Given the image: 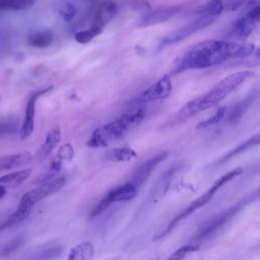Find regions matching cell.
<instances>
[{"mask_svg": "<svg viewBox=\"0 0 260 260\" xmlns=\"http://www.w3.org/2000/svg\"><path fill=\"white\" fill-rule=\"evenodd\" d=\"M87 146L91 148H98V147H105L108 145V141L104 137L101 128H96L93 130L90 138L87 141Z\"/></svg>", "mask_w": 260, "mask_h": 260, "instance_id": "4dcf8cb0", "label": "cell"}, {"mask_svg": "<svg viewBox=\"0 0 260 260\" xmlns=\"http://www.w3.org/2000/svg\"><path fill=\"white\" fill-rule=\"evenodd\" d=\"M31 159L32 155L28 151H22L0 156V173L24 167L28 165L31 161Z\"/></svg>", "mask_w": 260, "mask_h": 260, "instance_id": "9a60e30c", "label": "cell"}, {"mask_svg": "<svg viewBox=\"0 0 260 260\" xmlns=\"http://www.w3.org/2000/svg\"><path fill=\"white\" fill-rule=\"evenodd\" d=\"M110 260H119V258H114V259H110Z\"/></svg>", "mask_w": 260, "mask_h": 260, "instance_id": "d590c367", "label": "cell"}, {"mask_svg": "<svg viewBox=\"0 0 260 260\" xmlns=\"http://www.w3.org/2000/svg\"><path fill=\"white\" fill-rule=\"evenodd\" d=\"M31 210H32V207L27 206L25 203L19 201L16 210L12 214H10L2 224H0V231L13 228L19 224L20 222L24 221L29 216Z\"/></svg>", "mask_w": 260, "mask_h": 260, "instance_id": "d6986e66", "label": "cell"}, {"mask_svg": "<svg viewBox=\"0 0 260 260\" xmlns=\"http://www.w3.org/2000/svg\"><path fill=\"white\" fill-rule=\"evenodd\" d=\"M94 248L90 242H84L72 247L67 255V260H91Z\"/></svg>", "mask_w": 260, "mask_h": 260, "instance_id": "7402d4cb", "label": "cell"}, {"mask_svg": "<svg viewBox=\"0 0 260 260\" xmlns=\"http://www.w3.org/2000/svg\"><path fill=\"white\" fill-rule=\"evenodd\" d=\"M259 198V191L256 190L255 192L247 194L245 197L241 198L231 207L222 210L221 212L217 213L216 215L212 216L204 225L200 229L196 237H194V244L200 245L201 242H204L211 238L214 234H216L222 226H224L229 221H231L243 208L248 206L249 204L253 203Z\"/></svg>", "mask_w": 260, "mask_h": 260, "instance_id": "277c9868", "label": "cell"}, {"mask_svg": "<svg viewBox=\"0 0 260 260\" xmlns=\"http://www.w3.org/2000/svg\"><path fill=\"white\" fill-rule=\"evenodd\" d=\"M181 9H182V6L173 5V6L158 7L153 10H149L141 16L137 25L138 27H145V26L168 21L169 19L174 17L176 14H178L181 11Z\"/></svg>", "mask_w": 260, "mask_h": 260, "instance_id": "30bf717a", "label": "cell"}, {"mask_svg": "<svg viewBox=\"0 0 260 260\" xmlns=\"http://www.w3.org/2000/svg\"><path fill=\"white\" fill-rule=\"evenodd\" d=\"M74 156V148L70 143H66L64 145H62L58 152L57 155L55 156L57 159H59L62 164L63 161H69L73 158Z\"/></svg>", "mask_w": 260, "mask_h": 260, "instance_id": "1f68e13d", "label": "cell"}, {"mask_svg": "<svg viewBox=\"0 0 260 260\" xmlns=\"http://www.w3.org/2000/svg\"><path fill=\"white\" fill-rule=\"evenodd\" d=\"M225 114H226V108L225 107H219L212 116H210L206 120L198 123L196 125V129H203V128H207L209 126H212L214 124H217L219 121H221L224 118Z\"/></svg>", "mask_w": 260, "mask_h": 260, "instance_id": "83f0119b", "label": "cell"}, {"mask_svg": "<svg viewBox=\"0 0 260 260\" xmlns=\"http://www.w3.org/2000/svg\"><path fill=\"white\" fill-rule=\"evenodd\" d=\"M37 0H0V10L20 11L31 8Z\"/></svg>", "mask_w": 260, "mask_h": 260, "instance_id": "d4e9b609", "label": "cell"}, {"mask_svg": "<svg viewBox=\"0 0 260 260\" xmlns=\"http://www.w3.org/2000/svg\"><path fill=\"white\" fill-rule=\"evenodd\" d=\"M6 192H7V189L3 185L0 184V199L6 195Z\"/></svg>", "mask_w": 260, "mask_h": 260, "instance_id": "e575fe53", "label": "cell"}, {"mask_svg": "<svg viewBox=\"0 0 260 260\" xmlns=\"http://www.w3.org/2000/svg\"><path fill=\"white\" fill-rule=\"evenodd\" d=\"M54 42V34L50 29L39 30L30 34L27 38V44L30 47L44 49L52 45Z\"/></svg>", "mask_w": 260, "mask_h": 260, "instance_id": "44dd1931", "label": "cell"}, {"mask_svg": "<svg viewBox=\"0 0 260 260\" xmlns=\"http://www.w3.org/2000/svg\"><path fill=\"white\" fill-rule=\"evenodd\" d=\"M102 32H103V29L91 25V26H90L89 28H87V29L80 30V31L76 32V34L74 35V40H75L78 44H81V45L88 44V43L91 42L96 36L101 35Z\"/></svg>", "mask_w": 260, "mask_h": 260, "instance_id": "484cf974", "label": "cell"}, {"mask_svg": "<svg viewBox=\"0 0 260 260\" xmlns=\"http://www.w3.org/2000/svg\"><path fill=\"white\" fill-rule=\"evenodd\" d=\"M117 12H118V5L115 1L104 0L99 4L96 8L91 25L104 30L105 26L115 17Z\"/></svg>", "mask_w": 260, "mask_h": 260, "instance_id": "5bb4252c", "label": "cell"}, {"mask_svg": "<svg viewBox=\"0 0 260 260\" xmlns=\"http://www.w3.org/2000/svg\"><path fill=\"white\" fill-rule=\"evenodd\" d=\"M259 19H260V7L259 5H256L251 10H249L246 15L240 17L238 20L235 21L233 29L238 36L242 38H246L253 32Z\"/></svg>", "mask_w": 260, "mask_h": 260, "instance_id": "4fadbf2b", "label": "cell"}, {"mask_svg": "<svg viewBox=\"0 0 260 260\" xmlns=\"http://www.w3.org/2000/svg\"><path fill=\"white\" fill-rule=\"evenodd\" d=\"M179 167H180L179 165H174V166H172L169 170H167V172H165V173L162 174L161 178H160L159 181H158V187H157V189L159 190V192H160L161 195L165 194V192L168 190L169 185H170V183L172 182L173 177L175 176L176 172L179 170Z\"/></svg>", "mask_w": 260, "mask_h": 260, "instance_id": "f1b7e54d", "label": "cell"}, {"mask_svg": "<svg viewBox=\"0 0 260 260\" xmlns=\"http://www.w3.org/2000/svg\"><path fill=\"white\" fill-rule=\"evenodd\" d=\"M253 76H255V72L250 70H242L225 76L206 93L185 104L176 115L170 119L169 125L174 126L181 124L199 112L218 105L243 82Z\"/></svg>", "mask_w": 260, "mask_h": 260, "instance_id": "7a4b0ae2", "label": "cell"}, {"mask_svg": "<svg viewBox=\"0 0 260 260\" xmlns=\"http://www.w3.org/2000/svg\"><path fill=\"white\" fill-rule=\"evenodd\" d=\"M137 156L136 151L127 146L115 147L106 152V159L110 161H129Z\"/></svg>", "mask_w": 260, "mask_h": 260, "instance_id": "603a6c76", "label": "cell"}, {"mask_svg": "<svg viewBox=\"0 0 260 260\" xmlns=\"http://www.w3.org/2000/svg\"><path fill=\"white\" fill-rule=\"evenodd\" d=\"M137 194V188L134 187L131 183H125L123 185L117 186L111 189L95 205V207L91 210L88 217L90 219L96 217L106 211L114 202H124L133 199Z\"/></svg>", "mask_w": 260, "mask_h": 260, "instance_id": "8992f818", "label": "cell"}, {"mask_svg": "<svg viewBox=\"0 0 260 260\" xmlns=\"http://www.w3.org/2000/svg\"><path fill=\"white\" fill-rule=\"evenodd\" d=\"M61 136V129L59 127H54L47 133V136L38 151V157L40 161H43L52 153V151L60 142Z\"/></svg>", "mask_w": 260, "mask_h": 260, "instance_id": "2e32d148", "label": "cell"}, {"mask_svg": "<svg viewBox=\"0 0 260 260\" xmlns=\"http://www.w3.org/2000/svg\"><path fill=\"white\" fill-rule=\"evenodd\" d=\"M259 140H260V135L257 133V134H255L254 136H252V137H250L249 139H247L246 141L240 143V144H239L238 146H236L235 148L231 149V150H230L229 152H226L224 155H222V156L217 160V164H223V162L228 161L229 159H231L232 157H234V156H236V155H238V154H240V153L246 151L247 149H249V148H251V147L257 145V144L259 143Z\"/></svg>", "mask_w": 260, "mask_h": 260, "instance_id": "cb8c5ba5", "label": "cell"}, {"mask_svg": "<svg viewBox=\"0 0 260 260\" xmlns=\"http://www.w3.org/2000/svg\"><path fill=\"white\" fill-rule=\"evenodd\" d=\"M224 8L223 0H209L204 7H202L200 13L201 15H208L215 17L220 14Z\"/></svg>", "mask_w": 260, "mask_h": 260, "instance_id": "4316f807", "label": "cell"}, {"mask_svg": "<svg viewBox=\"0 0 260 260\" xmlns=\"http://www.w3.org/2000/svg\"><path fill=\"white\" fill-rule=\"evenodd\" d=\"M65 183H66L65 177H55L51 180L41 183V185H39L38 187L24 193L20 198V200L26 202L27 204L34 207L38 202L42 201L43 199L61 190L65 185Z\"/></svg>", "mask_w": 260, "mask_h": 260, "instance_id": "9c48e42d", "label": "cell"}, {"mask_svg": "<svg viewBox=\"0 0 260 260\" xmlns=\"http://www.w3.org/2000/svg\"><path fill=\"white\" fill-rule=\"evenodd\" d=\"M167 156H168V152L167 151H161V152L156 153L155 155H153L149 159L145 160L144 162H142L133 172L131 180H130L129 183H131L137 189L140 188L147 181L151 172L156 168V166L159 162H161L162 160H165L167 158Z\"/></svg>", "mask_w": 260, "mask_h": 260, "instance_id": "7c38bea8", "label": "cell"}, {"mask_svg": "<svg viewBox=\"0 0 260 260\" xmlns=\"http://www.w3.org/2000/svg\"><path fill=\"white\" fill-rule=\"evenodd\" d=\"M15 126L8 122H3L0 124V135H8L13 133L15 130Z\"/></svg>", "mask_w": 260, "mask_h": 260, "instance_id": "836d02e7", "label": "cell"}, {"mask_svg": "<svg viewBox=\"0 0 260 260\" xmlns=\"http://www.w3.org/2000/svg\"><path fill=\"white\" fill-rule=\"evenodd\" d=\"M130 109L131 110L124 113L116 120L104 125V127L101 128V131L108 142L110 140L121 138L128 130L139 125L143 120L144 108L142 106Z\"/></svg>", "mask_w": 260, "mask_h": 260, "instance_id": "5b68a950", "label": "cell"}, {"mask_svg": "<svg viewBox=\"0 0 260 260\" xmlns=\"http://www.w3.org/2000/svg\"><path fill=\"white\" fill-rule=\"evenodd\" d=\"M171 92H172L171 78L169 77V75H164L153 84H151L148 88L142 91L133 101H131L129 103V107L130 108L141 107L143 104L148 102L165 100L170 96Z\"/></svg>", "mask_w": 260, "mask_h": 260, "instance_id": "52a82bcc", "label": "cell"}, {"mask_svg": "<svg viewBox=\"0 0 260 260\" xmlns=\"http://www.w3.org/2000/svg\"><path fill=\"white\" fill-rule=\"evenodd\" d=\"M51 89H52V86L46 87V88H43V89H40V90L34 92L29 96V99H28V101L26 103V107H25V113H24L23 122H22L20 131H19V136H20L21 139H26L27 137L30 136V134L34 131L37 101L39 100L40 96H42L43 94L47 93Z\"/></svg>", "mask_w": 260, "mask_h": 260, "instance_id": "8fae6325", "label": "cell"}, {"mask_svg": "<svg viewBox=\"0 0 260 260\" xmlns=\"http://www.w3.org/2000/svg\"><path fill=\"white\" fill-rule=\"evenodd\" d=\"M76 12H77V9H76L75 5L70 2L65 3L59 9V14L65 21H70L72 18H74V16L76 15Z\"/></svg>", "mask_w": 260, "mask_h": 260, "instance_id": "d6a6232c", "label": "cell"}, {"mask_svg": "<svg viewBox=\"0 0 260 260\" xmlns=\"http://www.w3.org/2000/svg\"><path fill=\"white\" fill-rule=\"evenodd\" d=\"M254 44H237L220 40H206L190 48L177 62L173 73L190 69H204L228 60L246 58L255 51Z\"/></svg>", "mask_w": 260, "mask_h": 260, "instance_id": "6da1fadb", "label": "cell"}, {"mask_svg": "<svg viewBox=\"0 0 260 260\" xmlns=\"http://www.w3.org/2000/svg\"><path fill=\"white\" fill-rule=\"evenodd\" d=\"M63 251V245H47L38 248L36 251L29 254L24 260H55L62 255Z\"/></svg>", "mask_w": 260, "mask_h": 260, "instance_id": "e0dca14e", "label": "cell"}, {"mask_svg": "<svg viewBox=\"0 0 260 260\" xmlns=\"http://www.w3.org/2000/svg\"><path fill=\"white\" fill-rule=\"evenodd\" d=\"M243 173V169L242 168H237V169H234L228 173H225L224 175H222L219 179H217L214 184L206 191L204 192L203 194H201L198 198H196L195 200H193L184 210H182L179 214H177L171 221L170 223L165 228L164 231H161L158 235H156V237L153 238L154 241L156 240H159V239H162L165 238L166 236H168L172 231L173 229L180 222L182 221L184 218H186L187 216H189L190 214H192L193 212H195L197 209L203 207L205 204H207L212 198L213 196L215 195V193L223 186L225 185L226 183H229L230 181H232L233 179H235L236 177L240 176L241 174Z\"/></svg>", "mask_w": 260, "mask_h": 260, "instance_id": "3957f363", "label": "cell"}, {"mask_svg": "<svg viewBox=\"0 0 260 260\" xmlns=\"http://www.w3.org/2000/svg\"><path fill=\"white\" fill-rule=\"evenodd\" d=\"M215 20V17L208 16V15H201L199 18L193 20L192 22L170 32L159 43V47L164 48L166 46H170L176 44L178 42L183 41L184 39L188 38L189 36L205 28L206 26L210 25Z\"/></svg>", "mask_w": 260, "mask_h": 260, "instance_id": "ba28073f", "label": "cell"}, {"mask_svg": "<svg viewBox=\"0 0 260 260\" xmlns=\"http://www.w3.org/2000/svg\"><path fill=\"white\" fill-rule=\"evenodd\" d=\"M255 96H256V92H251L244 100H242L238 104H236L230 110L228 117H226L228 118L226 121L231 124H237L241 120L243 114L248 109V107L253 103V101L255 100Z\"/></svg>", "mask_w": 260, "mask_h": 260, "instance_id": "ffe728a7", "label": "cell"}, {"mask_svg": "<svg viewBox=\"0 0 260 260\" xmlns=\"http://www.w3.org/2000/svg\"><path fill=\"white\" fill-rule=\"evenodd\" d=\"M199 248H200V245H197V244H194V243L184 245V246L180 247L179 249H177L172 255H170L167 258V260H183L190 253L198 251Z\"/></svg>", "mask_w": 260, "mask_h": 260, "instance_id": "f546056e", "label": "cell"}, {"mask_svg": "<svg viewBox=\"0 0 260 260\" xmlns=\"http://www.w3.org/2000/svg\"><path fill=\"white\" fill-rule=\"evenodd\" d=\"M31 174V169H22L19 171H14L8 174H5L0 177V184L3 185L6 189H13L20 186Z\"/></svg>", "mask_w": 260, "mask_h": 260, "instance_id": "ac0fdd59", "label": "cell"}]
</instances>
